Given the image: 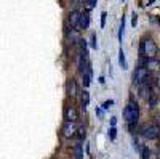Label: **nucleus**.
<instances>
[{
	"mask_svg": "<svg viewBox=\"0 0 160 159\" xmlns=\"http://www.w3.org/2000/svg\"><path fill=\"white\" fill-rule=\"evenodd\" d=\"M117 124V117H111V127H115Z\"/></svg>",
	"mask_w": 160,
	"mask_h": 159,
	"instance_id": "nucleus-24",
	"label": "nucleus"
},
{
	"mask_svg": "<svg viewBox=\"0 0 160 159\" xmlns=\"http://www.w3.org/2000/svg\"><path fill=\"white\" fill-rule=\"evenodd\" d=\"M77 141H83L85 140V137H87V129H85V125H80L78 129H77Z\"/></svg>",
	"mask_w": 160,
	"mask_h": 159,
	"instance_id": "nucleus-14",
	"label": "nucleus"
},
{
	"mask_svg": "<svg viewBox=\"0 0 160 159\" xmlns=\"http://www.w3.org/2000/svg\"><path fill=\"white\" fill-rule=\"evenodd\" d=\"M149 156H151L149 148H148V146H142V148H141V157H142V159H149Z\"/></svg>",
	"mask_w": 160,
	"mask_h": 159,
	"instance_id": "nucleus-17",
	"label": "nucleus"
},
{
	"mask_svg": "<svg viewBox=\"0 0 160 159\" xmlns=\"http://www.w3.org/2000/svg\"><path fill=\"white\" fill-rule=\"evenodd\" d=\"M118 64H120V68H122V69L128 68V66H127V60H125V53H123L122 48L118 50Z\"/></svg>",
	"mask_w": 160,
	"mask_h": 159,
	"instance_id": "nucleus-16",
	"label": "nucleus"
},
{
	"mask_svg": "<svg viewBox=\"0 0 160 159\" xmlns=\"http://www.w3.org/2000/svg\"><path fill=\"white\" fill-rule=\"evenodd\" d=\"M123 34H125V16L122 15V19H120V26H118V40H123Z\"/></svg>",
	"mask_w": 160,
	"mask_h": 159,
	"instance_id": "nucleus-15",
	"label": "nucleus"
},
{
	"mask_svg": "<svg viewBox=\"0 0 160 159\" xmlns=\"http://www.w3.org/2000/svg\"><path fill=\"white\" fill-rule=\"evenodd\" d=\"M82 77H83V85L88 87L90 82H91V64H88L85 68V71L82 72Z\"/></svg>",
	"mask_w": 160,
	"mask_h": 159,
	"instance_id": "nucleus-13",
	"label": "nucleus"
},
{
	"mask_svg": "<svg viewBox=\"0 0 160 159\" xmlns=\"http://www.w3.org/2000/svg\"><path fill=\"white\" fill-rule=\"evenodd\" d=\"M141 135L146 140H157L160 137V125L158 124H146L141 129Z\"/></svg>",
	"mask_w": 160,
	"mask_h": 159,
	"instance_id": "nucleus-3",
	"label": "nucleus"
},
{
	"mask_svg": "<svg viewBox=\"0 0 160 159\" xmlns=\"http://www.w3.org/2000/svg\"><path fill=\"white\" fill-rule=\"evenodd\" d=\"M77 124L75 122H71V121H64V124H62V129H61V132H62V137L64 138H68V140H71V138H74L75 135H77Z\"/></svg>",
	"mask_w": 160,
	"mask_h": 159,
	"instance_id": "nucleus-5",
	"label": "nucleus"
},
{
	"mask_svg": "<svg viewBox=\"0 0 160 159\" xmlns=\"http://www.w3.org/2000/svg\"><path fill=\"white\" fill-rule=\"evenodd\" d=\"M123 119L128 124V129L130 132L135 130L136 124H138V119H139V104L135 101V100H130L123 109Z\"/></svg>",
	"mask_w": 160,
	"mask_h": 159,
	"instance_id": "nucleus-1",
	"label": "nucleus"
},
{
	"mask_svg": "<svg viewBox=\"0 0 160 159\" xmlns=\"http://www.w3.org/2000/svg\"><path fill=\"white\" fill-rule=\"evenodd\" d=\"M96 2H98V0H87V5H88V8L96 7Z\"/></svg>",
	"mask_w": 160,
	"mask_h": 159,
	"instance_id": "nucleus-22",
	"label": "nucleus"
},
{
	"mask_svg": "<svg viewBox=\"0 0 160 159\" xmlns=\"http://www.w3.org/2000/svg\"><path fill=\"white\" fill-rule=\"evenodd\" d=\"M141 42H142V47H144V56L148 58V60L155 58V56H157V51H158V47H157V44L154 42V39L146 37V39H142Z\"/></svg>",
	"mask_w": 160,
	"mask_h": 159,
	"instance_id": "nucleus-2",
	"label": "nucleus"
},
{
	"mask_svg": "<svg viewBox=\"0 0 160 159\" xmlns=\"http://www.w3.org/2000/svg\"><path fill=\"white\" fill-rule=\"evenodd\" d=\"M74 157H75V159H83V146H82V141H75V145H74Z\"/></svg>",
	"mask_w": 160,
	"mask_h": 159,
	"instance_id": "nucleus-12",
	"label": "nucleus"
},
{
	"mask_svg": "<svg viewBox=\"0 0 160 159\" xmlns=\"http://www.w3.org/2000/svg\"><path fill=\"white\" fill-rule=\"evenodd\" d=\"M90 37H91V39H90V45H91V48H93V50H96V48H98V42H96V34H91Z\"/></svg>",
	"mask_w": 160,
	"mask_h": 159,
	"instance_id": "nucleus-18",
	"label": "nucleus"
},
{
	"mask_svg": "<svg viewBox=\"0 0 160 159\" xmlns=\"http://www.w3.org/2000/svg\"><path fill=\"white\" fill-rule=\"evenodd\" d=\"M78 21H80V13L77 10H74L71 15H69V26H71V29H75L77 28Z\"/></svg>",
	"mask_w": 160,
	"mask_h": 159,
	"instance_id": "nucleus-9",
	"label": "nucleus"
},
{
	"mask_svg": "<svg viewBox=\"0 0 160 159\" xmlns=\"http://www.w3.org/2000/svg\"><path fill=\"white\" fill-rule=\"evenodd\" d=\"M157 157H158V159H160V150H158V153H157Z\"/></svg>",
	"mask_w": 160,
	"mask_h": 159,
	"instance_id": "nucleus-27",
	"label": "nucleus"
},
{
	"mask_svg": "<svg viewBox=\"0 0 160 159\" xmlns=\"http://www.w3.org/2000/svg\"><path fill=\"white\" fill-rule=\"evenodd\" d=\"M96 114H98V117H102V109L101 108H96Z\"/></svg>",
	"mask_w": 160,
	"mask_h": 159,
	"instance_id": "nucleus-25",
	"label": "nucleus"
},
{
	"mask_svg": "<svg viewBox=\"0 0 160 159\" xmlns=\"http://www.w3.org/2000/svg\"><path fill=\"white\" fill-rule=\"evenodd\" d=\"M88 104H90V93H88L87 90H83V92H82V95H80V106H82V109H83V111H87Z\"/></svg>",
	"mask_w": 160,
	"mask_h": 159,
	"instance_id": "nucleus-11",
	"label": "nucleus"
},
{
	"mask_svg": "<svg viewBox=\"0 0 160 159\" xmlns=\"http://www.w3.org/2000/svg\"><path fill=\"white\" fill-rule=\"evenodd\" d=\"M77 119H78V111L74 104H69V106H66V109H64V121H71V122H77Z\"/></svg>",
	"mask_w": 160,
	"mask_h": 159,
	"instance_id": "nucleus-6",
	"label": "nucleus"
},
{
	"mask_svg": "<svg viewBox=\"0 0 160 159\" xmlns=\"http://www.w3.org/2000/svg\"><path fill=\"white\" fill-rule=\"evenodd\" d=\"M149 77H151L149 69L146 68V66H139V64H138L135 74H133V82H135L136 85H141V84H144L146 81H148Z\"/></svg>",
	"mask_w": 160,
	"mask_h": 159,
	"instance_id": "nucleus-4",
	"label": "nucleus"
},
{
	"mask_svg": "<svg viewBox=\"0 0 160 159\" xmlns=\"http://www.w3.org/2000/svg\"><path fill=\"white\" fill-rule=\"evenodd\" d=\"M146 68L149 69V72H151V71H160V60H157V58L148 60V63H146Z\"/></svg>",
	"mask_w": 160,
	"mask_h": 159,
	"instance_id": "nucleus-10",
	"label": "nucleus"
},
{
	"mask_svg": "<svg viewBox=\"0 0 160 159\" xmlns=\"http://www.w3.org/2000/svg\"><path fill=\"white\" fill-rule=\"evenodd\" d=\"M106 16H108V13L102 11V15H101V28H104V26H106Z\"/></svg>",
	"mask_w": 160,
	"mask_h": 159,
	"instance_id": "nucleus-21",
	"label": "nucleus"
},
{
	"mask_svg": "<svg viewBox=\"0 0 160 159\" xmlns=\"http://www.w3.org/2000/svg\"><path fill=\"white\" fill-rule=\"evenodd\" d=\"M152 2H154V0H148V5H151Z\"/></svg>",
	"mask_w": 160,
	"mask_h": 159,
	"instance_id": "nucleus-26",
	"label": "nucleus"
},
{
	"mask_svg": "<svg viewBox=\"0 0 160 159\" xmlns=\"http://www.w3.org/2000/svg\"><path fill=\"white\" fill-rule=\"evenodd\" d=\"M136 23H138V16H136V13H133V18H131V26L133 28L136 26Z\"/></svg>",
	"mask_w": 160,
	"mask_h": 159,
	"instance_id": "nucleus-23",
	"label": "nucleus"
},
{
	"mask_svg": "<svg viewBox=\"0 0 160 159\" xmlns=\"http://www.w3.org/2000/svg\"><path fill=\"white\" fill-rule=\"evenodd\" d=\"M78 28L80 29H88L90 28V10H83V13H80Z\"/></svg>",
	"mask_w": 160,
	"mask_h": 159,
	"instance_id": "nucleus-8",
	"label": "nucleus"
},
{
	"mask_svg": "<svg viewBox=\"0 0 160 159\" xmlns=\"http://www.w3.org/2000/svg\"><path fill=\"white\" fill-rule=\"evenodd\" d=\"M112 104H114V100H106V101L102 103V109H109Z\"/></svg>",
	"mask_w": 160,
	"mask_h": 159,
	"instance_id": "nucleus-20",
	"label": "nucleus"
},
{
	"mask_svg": "<svg viewBox=\"0 0 160 159\" xmlns=\"http://www.w3.org/2000/svg\"><path fill=\"white\" fill-rule=\"evenodd\" d=\"M109 138H111L112 141L117 138V129H115V127H111V129H109Z\"/></svg>",
	"mask_w": 160,
	"mask_h": 159,
	"instance_id": "nucleus-19",
	"label": "nucleus"
},
{
	"mask_svg": "<svg viewBox=\"0 0 160 159\" xmlns=\"http://www.w3.org/2000/svg\"><path fill=\"white\" fill-rule=\"evenodd\" d=\"M77 93H78V87H77L75 79H69V81H68V95H69V98L75 100Z\"/></svg>",
	"mask_w": 160,
	"mask_h": 159,
	"instance_id": "nucleus-7",
	"label": "nucleus"
}]
</instances>
